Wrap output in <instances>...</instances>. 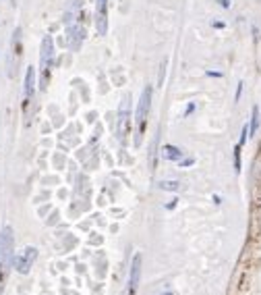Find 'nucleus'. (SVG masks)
<instances>
[{"instance_id": "nucleus-1", "label": "nucleus", "mask_w": 261, "mask_h": 295, "mask_svg": "<svg viewBox=\"0 0 261 295\" xmlns=\"http://www.w3.org/2000/svg\"><path fill=\"white\" fill-rule=\"evenodd\" d=\"M151 96H153V88L151 85H145L143 92H141V98H139V104H137V114H135V121H137L135 146H141V135L145 131V121H147L149 110H151Z\"/></svg>"}, {"instance_id": "nucleus-2", "label": "nucleus", "mask_w": 261, "mask_h": 295, "mask_svg": "<svg viewBox=\"0 0 261 295\" xmlns=\"http://www.w3.org/2000/svg\"><path fill=\"white\" fill-rule=\"evenodd\" d=\"M54 63V40L52 36H46L42 40V48H40V67H42V88H46L48 77H50V69Z\"/></svg>"}, {"instance_id": "nucleus-3", "label": "nucleus", "mask_w": 261, "mask_h": 295, "mask_svg": "<svg viewBox=\"0 0 261 295\" xmlns=\"http://www.w3.org/2000/svg\"><path fill=\"white\" fill-rule=\"evenodd\" d=\"M129 125H131V102H129V96H125L123 102H120L118 121H116V133H118L120 142H125V135L129 131Z\"/></svg>"}, {"instance_id": "nucleus-4", "label": "nucleus", "mask_w": 261, "mask_h": 295, "mask_svg": "<svg viewBox=\"0 0 261 295\" xmlns=\"http://www.w3.org/2000/svg\"><path fill=\"white\" fill-rule=\"evenodd\" d=\"M96 33L100 38L108 33V0H96Z\"/></svg>"}, {"instance_id": "nucleus-5", "label": "nucleus", "mask_w": 261, "mask_h": 295, "mask_svg": "<svg viewBox=\"0 0 261 295\" xmlns=\"http://www.w3.org/2000/svg\"><path fill=\"white\" fill-rule=\"evenodd\" d=\"M141 264H143V256L141 252H137L131 260V268H129V295H135L139 281H141Z\"/></svg>"}, {"instance_id": "nucleus-6", "label": "nucleus", "mask_w": 261, "mask_h": 295, "mask_svg": "<svg viewBox=\"0 0 261 295\" xmlns=\"http://www.w3.org/2000/svg\"><path fill=\"white\" fill-rule=\"evenodd\" d=\"M13 231L11 227H5L3 233H0V260L5 264H11L13 262Z\"/></svg>"}, {"instance_id": "nucleus-7", "label": "nucleus", "mask_w": 261, "mask_h": 295, "mask_svg": "<svg viewBox=\"0 0 261 295\" xmlns=\"http://www.w3.org/2000/svg\"><path fill=\"white\" fill-rule=\"evenodd\" d=\"M85 40V29L75 25V27H68V46H71L73 50H79L81 44Z\"/></svg>"}, {"instance_id": "nucleus-8", "label": "nucleus", "mask_w": 261, "mask_h": 295, "mask_svg": "<svg viewBox=\"0 0 261 295\" xmlns=\"http://www.w3.org/2000/svg\"><path fill=\"white\" fill-rule=\"evenodd\" d=\"M23 90H25V98H33V94H36V69L33 67H27V71H25V85H23Z\"/></svg>"}, {"instance_id": "nucleus-9", "label": "nucleus", "mask_w": 261, "mask_h": 295, "mask_svg": "<svg viewBox=\"0 0 261 295\" xmlns=\"http://www.w3.org/2000/svg\"><path fill=\"white\" fill-rule=\"evenodd\" d=\"M162 156L166 160H172V162H179L183 156H185V152L179 148V146H172V144H164V148H162Z\"/></svg>"}, {"instance_id": "nucleus-10", "label": "nucleus", "mask_w": 261, "mask_h": 295, "mask_svg": "<svg viewBox=\"0 0 261 295\" xmlns=\"http://www.w3.org/2000/svg\"><path fill=\"white\" fill-rule=\"evenodd\" d=\"M13 264H15V268H17V272H19V274H27L29 268H31V262H29V260L23 254H17L13 258Z\"/></svg>"}, {"instance_id": "nucleus-11", "label": "nucleus", "mask_w": 261, "mask_h": 295, "mask_svg": "<svg viewBox=\"0 0 261 295\" xmlns=\"http://www.w3.org/2000/svg\"><path fill=\"white\" fill-rule=\"evenodd\" d=\"M158 187L162 189V192H181L183 183H181V181H177V179H166V181H160V183H158Z\"/></svg>"}, {"instance_id": "nucleus-12", "label": "nucleus", "mask_w": 261, "mask_h": 295, "mask_svg": "<svg viewBox=\"0 0 261 295\" xmlns=\"http://www.w3.org/2000/svg\"><path fill=\"white\" fill-rule=\"evenodd\" d=\"M259 129V106H253L251 110V121H249V137L255 135Z\"/></svg>"}, {"instance_id": "nucleus-13", "label": "nucleus", "mask_w": 261, "mask_h": 295, "mask_svg": "<svg viewBox=\"0 0 261 295\" xmlns=\"http://www.w3.org/2000/svg\"><path fill=\"white\" fill-rule=\"evenodd\" d=\"M23 256L29 260L31 264H33V262H36V258H38V248H31V246L25 248V250H23Z\"/></svg>"}, {"instance_id": "nucleus-14", "label": "nucleus", "mask_w": 261, "mask_h": 295, "mask_svg": "<svg viewBox=\"0 0 261 295\" xmlns=\"http://www.w3.org/2000/svg\"><path fill=\"white\" fill-rule=\"evenodd\" d=\"M240 148H242V146H238V144H236V148H234V170H236V172H240Z\"/></svg>"}, {"instance_id": "nucleus-15", "label": "nucleus", "mask_w": 261, "mask_h": 295, "mask_svg": "<svg viewBox=\"0 0 261 295\" xmlns=\"http://www.w3.org/2000/svg\"><path fill=\"white\" fill-rule=\"evenodd\" d=\"M247 137H249V125L245 123V125H242V131H240V142H238V146H245Z\"/></svg>"}, {"instance_id": "nucleus-16", "label": "nucleus", "mask_w": 261, "mask_h": 295, "mask_svg": "<svg viewBox=\"0 0 261 295\" xmlns=\"http://www.w3.org/2000/svg\"><path fill=\"white\" fill-rule=\"evenodd\" d=\"M195 164V158H185V156H183V158L179 160V166L181 168H187V166H193Z\"/></svg>"}, {"instance_id": "nucleus-17", "label": "nucleus", "mask_w": 261, "mask_h": 295, "mask_svg": "<svg viewBox=\"0 0 261 295\" xmlns=\"http://www.w3.org/2000/svg\"><path fill=\"white\" fill-rule=\"evenodd\" d=\"M242 85H245V83H242V81H238V88H236V96H234V100L238 102L240 100V96H242Z\"/></svg>"}, {"instance_id": "nucleus-18", "label": "nucleus", "mask_w": 261, "mask_h": 295, "mask_svg": "<svg viewBox=\"0 0 261 295\" xmlns=\"http://www.w3.org/2000/svg\"><path fill=\"white\" fill-rule=\"evenodd\" d=\"M220 7L222 9H230L232 7V0H220Z\"/></svg>"}, {"instance_id": "nucleus-19", "label": "nucleus", "mask_w": 261, "mask_h": 295, "mask_svg": "<svg viewBox=\"0 0 261 295\" xmlns=\"http://www.w3.org/2000/svg\"><path fill=\"white\" fill-rule=\"evenodd\" d=\"M195 110V104H189V106H187V110H185V116H189L191 112H193Z\"/></svg>"}, {"instance_id": "nucleus-20", "label": "nucleus", "mask_w": 261, "mask_h": 295, "mask_svg": "<svg viewBox=\"0 0 261 295\" xmlns=\"http://www.w3.org/2000/svg\"><path fill=\"white\" fill-rule=\"evenodd\" d=\"M207 77H222L220 71H207Z\"/></svg>"}, {"instance_id": "nucleus-21", "label": "nucleus", "mask_w": 261, "mask_h": 295, "mask_svg": "<svg viewBox=\"0 0 261 295\" xmlns=\"http://www.w3.org/2000/svg\"><path fill=\"white\" fill-rule=\"evenodd\" d=\"M164 75H166V65H162V71H160V83H164Z\"/></svg>"}, {"instance_id": "nucleus-22", "label": "nucleus", "mask_w": 261, "mask_h": 295, "mask_svg": "<svg viewBox=\"0 0 261 295\" xmlns=\"http://www.w3.org/2000/svg\"><path fill=\"white\" fill-rule=\"evenodd\" d=\"M177 202H179V200H170V204H168V210H172V208L177 206Z\"/></svg>"}, {"instance_id": "nucleus-23", "label": "nucleus", "mask_w": 261, "mask_h": 295, "mask_svg": "<svg viewBox=\"0 0 261 295\" xmlns=\"http://www.w3.org/2000/svg\"><path fill=\"white\" fill-rule=\"evenodd\" d=\"M212 200H214V204H222V200H220V196H214Z\"/></svg>"}, {"instance_id": "nucleus-24", "label": "nucleus", "mask_w": 261, "mask_h": 295, "mask_svg": "<svg viewBox=\"0 0 261 295\" xmlns=\"http://www.w3.org/2000/svg\"><path fill=\"white\" fill-rule=\"evenodd\" d=\"M162 295H174V293H172V291H168V293H162Z\"/></svg>"}]
</instances>
